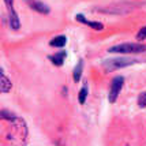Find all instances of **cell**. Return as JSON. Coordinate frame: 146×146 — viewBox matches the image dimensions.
<instances>
[{
	"mask_svg": "<svg viewBox=\"0 0 146 146\" xmlns=\"http://www.w3.org/2000/svg\"><path fill=\"white\" fill-rule=\"evenodd\" d=\"M137 38H138V40H145L146 38V26L141 27V30L138 32V34H137Z\"/></svg>",
	"mask_w": 146,
	"mask_h": 146,
	"instance_id": "13",
	"label": "cell"
},
{
	"mask_svg": "<svg viewBox=\"0 0 146 146\" xmlns=\"http://www.w3.org/2000/svg\"><path fill=\"white\" fill-rule=\"evenodd\" d=\"M138 62L137 59H128V57H113V59H107L102 62V67L107 71H113L117 68H124L128 66H133Z\"/></svg>",
	"mask_w": 146,
	"mask_h": 146,
	"instance_id": "2",
	"label": "cell"
},
{
	"mask_svg": "<svg viewBox=\"0 0 146 146\" xmlns=\"http://www.w3.org/2000/svg\"><path fill=\"white\" fill-rule=\"evenodd\" d=\"M82 71H83V60L79 59L78 64L74 67V71H72V79H74V82H79V81H81Z\"/></svg>",
	"mask_w": 146,
	"mask_h": 146,
	"instance_id": "9",
	"label": "cell"
},
{
	"mask_svg": "<svg viewBox=\"0 0 146 146\" xmlns=\"http://www.w3.org/2000/svg\"><path fill=\"white\" fill-rule=\"evenodd\" d=\"M66 56H67L66 51H60V52H57V53H55V55H51V56H49V60H51L55 66L60 67V66H63Z\"/></svg>",
	"mask_w": 146,
	"mask_h": 146,
	"instance_id": "8",
	"label": "cell"
},
{
	"mask_svg": "<svg viewBox=\"0 0 146 146\" xmlns=\"http://www.w3.org/2000/svg\"><path fill=\"white\" fill-rule=\"evenodd\" d=\"M11 88H13L11 81L4 75L3 70L0 68V93H8L11 90Z\"/></svg>",
	"mask_w": 146,
	"mask_h": 146,
	"instance_id": "7",
	"label": "cell"
},
{
	"mask_svg": "<svg viewBox=\"0 0 146 146\" xmlns=\"http://www.w3.org/2000/svg\"><path fill=\"white\" fill-rule=\"evenodd\" d=\"M86 97H88V85H85L82 89L79 90V94H78V101H79V104H85Z\"/></svg>",
	"mask_w": 146,
	"mask_h": 146,
	"instance_id": "11",
	"label": "cell"
},
{
	"mask_svg": "<svg viewBox=\"0 0 146 146\" xmlns=\"http://www.w3.org/2000/svg\"><path fill=\"white\" fill-rule=\"evenodd\" d=\"M75 19L78 21V22L83 23V25H88L89 27L94 29V30H102V29H104V25H102L101 22H93V21H89V19L85 18L82 14H76V15H75Z\"/></svg>",
	"mask_w": 146,
	"mask_h": 146,
	"instance_id": "6",
	"label": "cell"
},
{
	"mask_svg": "<svg viewBox=\"0 0 146 146\" xmlns=\"http://www.w3.org/2000/svg\"><path fill=\"white\" fill-rule=\"evenodd\" d=\"M26 3L29 4V7H30L32 10L37 11V13H40V14H44V15H46V14L51 13L49 7L46 6L45 3H42V1H37V0H26Z\"/></svg>",
	"mask_w": 146,
	"mask_h": 146,
	"instance_id": "5",
	"label": "cell"
},
{
	"mask_svg": "<svg viewBox=\"0 0 146 146\" xmlns=\"http://www.w3.org/2000/svg\"><path fill=\"white\" fill-rule=\"evenodd\" d=\"M138 105L139 108H146V92H142L138 96Z\"/></svg>",
	"mask_w": 146,
	"mask_h": 146,
	"instance_id": "12",
	"label": "cell"
},
{
	"mask_svg": "<svg viewBox=\"0 0 146 146\" xmlns=\"http://www.w3.org/2000/svg\"><path fill=\"white\" fill-rule=\"evenodd\" d=\"M108 52H111V53H142V52H146V44L123 42V44L111 46Z\"/></svg>",
	"mask_w": 146,
	"mask_h": 146,
	"instance_id": "1",
	"label": "cell"
},
{
	"mask_svg": "<svg viewBox=\"0 0 146 146\" xmlns=\"http://www.w3.org/2000/svg\"><path fill=\"white\" fill-rule=\"evenodd\" d=\"M66 44H67V37L66 36H57V37H55L53 40L49 41V45L56 46V48H63Z\"/></svg>",
	"mask_w": 146,
	"mask_h": 146,
	"instance_id": "10",
	"label": "cell"
},
{
	"mask_svg": "<svg viewBox=\"0 0 146 146\" xmlns=\"http://www.w3.org/2000/svg\"><path fill=\"white\" fill-rule=\"evenodd\" d=\"M123 85H124V76H115L111 82V88H109V93H108V100L111 104H113L117 97L120 94L121 89H123Z\"/></svg>",
	"mask_w": 146,
	"mask_h": 146,
	"instance_id": "3",
	"label": "cell"
},
{
	"mask_svg": "<svg viewBox=\"0 0 146 146\" xmlns=\"http://www.w3.org/2000/svg\"><path fill=\"white\" fill-rule=\"evenodd\" d=\"M4 3H6L7 8H8V13H10V26L14 30H18L21 27V22H19L18 14L14 10V0H4Z\"/></svg>",
	"mask_w": 146,
	"mask_h": 146,
	"instance_id": "4",
	"label": "cell"
}]
</instances>
